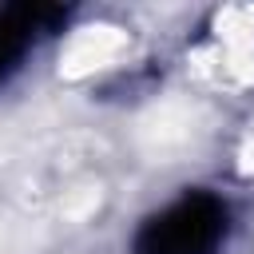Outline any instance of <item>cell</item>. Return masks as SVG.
Segmentation results:
<instances>
[{
	"label": "cell",
	"instance_id": "obj_2",
	"mask_svg": "<svg viewBox=\"0 0 254 254\" xmlns=\"http://www.w3.org/2000/svg\"><path fill=\"white\" fill-rule=\"evenodd\" d=\"M48 16H52L48 8H8V12H0V79L20 64L28 44L36 40V32H44Z\"/></svg>",
	"mask_w": 254,
	"mask_h": 254
},
{
	"label": "cell",
	"instance_id": "obj_1",
	"mask_svg": "<svg viewBox=\"0 0 254 254\" xmlns=\"http://www.w3.org/2000/svg\"><path fill=\"white\" fill-rule=\"evenodd\" d=\"M226 234V206L210 194H187L155 214L139 234V254H214Z\"/></svg>",
	"mask_w": 254,
	"mask_h": 254
}]
</instances>
